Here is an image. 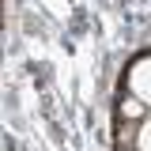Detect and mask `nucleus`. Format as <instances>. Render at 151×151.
<instances>
[{
    "label": "nucleus",
    "mask_w": 151,
    "mask_h": 151,
    "mask_svg": "<svg viewBox=\"0 0 151 151\" xmlns=\"http://www.w3.org/2000/svg\"><path fill=\"white\" fill-rule=\"evenodd\" d=\"M125 91L151 106V53L136 57L129 68H125Z\"/></svg>",
    "instance_id": "f257e3e1"
},
{
    "label": "nucleus",
    "mask_w": 151,
    "mask_h": 151,
    "mask_svg": "<svg viewBox=\"0 0 151 151\" xmlns=\"http://www.w3.org/2000/svg\"><path fill=\"white\" fill-rule=\"evenodd\" d=\"M147 102H140V98H136V94H129L125 91V98H121V106H117V117H121V121H144V117H147Z\"/></svg>",
    "instance_id": "f03ea898"
},
{
    "label": "nucleus",
    "mask_w": 151,
    "mask_h": 151,
    "mask_svg": "<svg viewBox=\"0 0 151 151\" xmlns=\"http://www.w3.org/2000/svg\"><path fill=\"white\" fill-rule=\"evenodd\" d=\"M136 151H151V113L140 121V129H136Z\"/></svg>",
    "instance_id": "7ed1b4c3"
}]
</instances>
